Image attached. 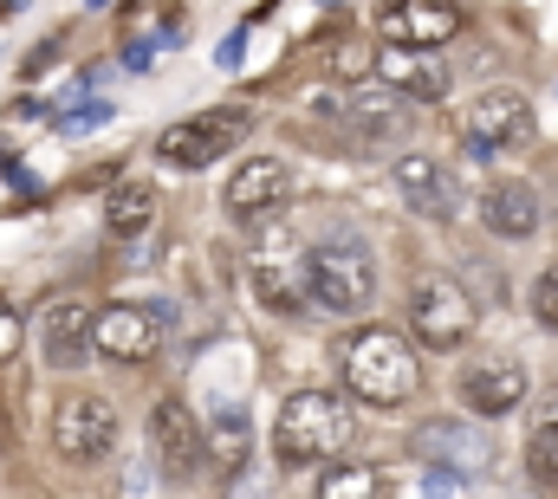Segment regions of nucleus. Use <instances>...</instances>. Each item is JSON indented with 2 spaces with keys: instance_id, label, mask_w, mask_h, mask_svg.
I'll return each instance as SVG.
<instances>
[{
  "instance_id": "1",
  "label": "nucleus",
  "mask_w": 558,
  "mask_h": 499,
  "mask_svg": "<svg viewBox=\"0 0 558 499\" xmlns=\"http://www.w3.org/2000/svg\"><path fill=\"white\" fill-rule=\"evenodd\" d=\"M351 441H357V415H351L344 395H331V389H299V395H286V409H279V422H274V461L286 474H299V467H331Z\"/></svg>"
},
{
  "instance_id": "2",
  "label": "nucleus",
  "mask_w": 558,
  "mask_h": 499,
  "mask_svg": "<svg viewBox=\"0 0 558 499\" xmlns=\"http://www.w3.org/2000/svg\"><path fill=\"white\" fill-rule=\"evenodd\" d=\"M331 357H338L344 389H351L357 402H371V409H397V402H410L416 382H422V364H416V351H410V338L390 331V325H364V331H351Z\"/></svg>"
},
{
  "instance_id": "3",
  "label": "nucleus",
  "mask_w": 558,
  "mask_h": 499,
  "mask_svg": "<svg viewBox=\"0 0 558 499\" xmlns=\"http://www.w3.org/2000/svg\"><path fill=\"white\" fill-rule=\"evenodd\" d=\"M312 305L331 312V318H357L377 305V259L364 241L351 234H331L312 247Z\"/></svg>"
},
{
  "instance_id": "4",
  "label": "nucleus",
  "mask_w": 558,
  "mask_h": 499,
  "mask_svg": "<svg viewBox=\"0 0 558 499\" xmlns=\"http://www.w3.org/2000/svg\"><path fill=\"white\" fill-rule=\"evenodd\" d=\"M118 435H124V422H118L111 395L78 389V395L52 402V454L65 467H105L118 454Z\"/></svg>"
},
{
  "instance_id": "5",
  "label": "nucleus",
  "mask_w": 558,
  "mask_h": 499,
  "mask_svg": "<svg viewBox=\"0 0 558 499\" xmlns=\"http://www.w3.org/2000/svg\"><path fill=\"white\" fill-rule=\"evenodd\" d=\"M254 130V111L247 105H221V111H202V118H182L156 136V156L169 169H215L228 149H241Z\"/></svg>"
},
{
  "instance_id": "6",
  "label": "nucleus",
  "mask_w": 558,
  "mask_h": 499,
  "mask_svg": "<svg viewBox=\"0 0 558 499\" xmlns=\"http://www.w3.org/2000/svg\"><path fill=\"white\" fill-rule=\"evenodd\" d=\"M247 279H254L260 305H274V312H299V305L312 299V247H299L286 228H267V234H254Z\"/></svg>"
},
{
  "instance_id": "7",
  "label": "nucleus",
  "mask_w": 558,
  "mask_h": 499,
  "mask_svg": "<svg viewBox=\"0 0 558 499\" xmlns=\"http://www.w3.org/2000/svg\"><path fill=\"white\" fill-rule=\"evenodd\" d=\"M533 130H539L533 124V98L513 92V85L481 92V98L468 105V118H461V136H468V156H474V162H494L500 149H526Z\"/></svg>"
},
{
  "instance_id": "8",
  "label": "nucleus",
  "mask_w": 558,
  "mask_h": 499,
  "mask_svg": "<svg viewBox=\"0 0 558 499\" xmlns=\"http://www.w3.org/2000/svg\"><path fill=\"white\" fill-rule=\"evenodd\" d=\"M169 325H175V305H162V299H118V305L98 312L92 344H98L105 357H118V364H143V357L162 351Z\"/></svg>"
},
{
  "instance_id": "9",
  "label": "nucleus",
  "mask_w": 558,
  "mask_h": 499,
  "mask_svg": "<svg viewBox=\"0 0 558 499\" xmlns=\"http://www.w3.org/2000/svg\"><path fill=\"white\" fill-rule=\"evenodd\" d=\"M318 118L357 143H397V136H410V98L397 85H351L338 98H318Z\"/></svg>"
},
{
  "instance_id": "10",
  "label": "nucleus",
  "mask_w": 558,
  "mask_h": 499,
  "mask_svg": "<svg viewBox=\"0 0 558 499\" xmlns=\"http://www.w3.org/2000/svg\"><path fill=\"white\" fill-rule=\"evenodd\" d=\"M410 454H416L422 467H454V474L481 480V474L494 467V435L481 428V415H474V422H461V415H435V422H416Z\"/></svg>"
},
{
  "instance_id": "11",
  "label": "nucleus",
  "mask_w": 558,
  "mask_h": 499,
  "mask_svg": "<svg viewBox=\"0 0 558 499\" xmlns=\"http://www.w3.org/2000/svg\"><path fill=\"white\" fill-rule=\"evenodd\" d=\"M410 331H416L422 344H435V351L468 344V338H474V299H468L454 279L428 272V279L410 285Z\"/></svg>"
},
{
  "instance_id": "12",
  "label": "nucleus",
  "mask_w": 558,
  "mask_h": 499,
  "mask_svg": "<svg viewBox=\"0 0 558 499\" xmlns=\"http://www.w3.org/2000/svg\"><path fill=\"white\" fill-rule=\"evenodd\" d=\"M221 208H228V221H241V228H267V221H279V215L292 208V169H286L279 156H247V162L228 175Z\"/></svg>"
},
{
  "instance_id": "13",
  "label": "nucleus",
  "mask_w": 558,
  "mask_h": 499,
  "mask_svg": "<svg viewBox=\"0 0 558 499\" xmlns=\"http://www.w3.org/2000/svg\"><path fill=\"white\" fill-rule=\"evenodd\" d=\"M149 461L162 467V480L169 487H189V480H202V422H195V409L189 402H175V395H162L156 409H149Z\"/></svg>"
},
{
  "instance_id": "14",
  "label": "nucleus",
  "mask_w": 558,
  "mask_h": 499,
  "mask_svg": "<svg viewBox=\"0 0 558 499\" xmlns=\"http://www.w3.org/2000/svg\"><path fill=\"white\" fill-rule=\"evenodd\" d=\"M390 182H397V195L416 208L422 221H454L461 215V182H454V169L441 162V156H428V149H403L397 162H390Z\"/></svg>"
},
{
  "instance_id": "15",
  "label": "nucleus",
  "mask_w": 558,
  "mask_h": 499,
  "mask_svg": "<svg viewBox=\"0 0 558 499\" xmlns=\"http://www.w3.org/2000/svg\"><path fill=\"white\" fill-rule=\"evenodd\" d=\"M526 395H533V376H526L520 357H474V364L461 370V402H468L481 422H500V415L526 409Z\"/></svg>"
},
{
  "instance_id": "16",
  "label": "nucleus",
  "mask_w": 558,
  "mask_h": 499,
  "mask_svg": "<svg viewBox=\"0 0 558 499\" xmlns=\"http://www.w3.org/2000/svg\"><path fill=\"white\" fill-rule=\"evenodd\" d=\"M202 461H208V474L221 487H234L247 474V461H254V415L241 402H221V409L202 415Z\"/></svg>"
},
{
  "instance_id": "17",
  "label": "nucleus",
  "mask_w": 558,
  "mask_h": 499,
  "mask_svg": "<svg viewBox=\"0 0 558 499\" xmlns=\"http://www.w3.org/2000/svg\"><path fill=\"white\" fill-rule=\"evenodd\" d=\"M377 78L397 85L410 105H441V98H448V65H441L435 46H403V39H390V46L377 52Z\"/></svg>"
},
{
  "instance_id": "18",
  "label": "nucleus",
  "mask_w": 558,
  "mask_h": 499,
  "mask_svg": "<svg viewBox=\"0 0 558 499\" xmlns=\"http://www.w3.org/2000/svg\"><path fill=\"white\" fill-rule=\"evenodd\" d=\"M92 325H98L92 299H52L46 318H39V351H46V364H52V370H78V364L98 351V344H92Z\"/></svg>"
},
{
  "instance_id": "19",
  "label": "nucleus",
  "mask_w": 558,
  "mask_h": 499,
  "mask_svg": "<svg viewBox=\"0 0 558 499\" xmlns=\"http://www.w3.org/2000/svg\"><path fill=\"white\" fill-rule=\"evenodd\" d=\"M377 33L403 39V46H448L461 33V7L454 0H384L377 7Z\"/></svg>"
},
{
  "instance_id": "20",
  "label": "nucleus",
  "mask_w": 558,
  "mask_h": 499,
  "mask_svg": "<svg viewBox=\"0 0 558 499\" xmlns=\"http://www.w3.org/2000/svg\"><path fill=\"white\" fill-rule=\"evenodd\" d=\"M481 228L500 241H533L539 234V188L533 182H487L481 188Z\"/></svg>"
},
{
  "instance_id": "21",
  "label": "nucleus",
  "mask_w": 558,
  "mask_h": 499,
  "mask_svg": "<svg viewBox=\"0 0 558 499\" xmlns=\"http://www.w3.org/2000/svg\"><path fill=\"white\" fill-rule=\"evenodd\" d=\"M526 474L533 487H558V382H546L526 409Z\"/></svg>"
},
{
  "instance_id": "22",
  "label": "nucleus",
  "mask_w": 558,
  "mask_h": 499,
  "mask_svg": "<svg viewBox=\"0 0 558 499\" xmlns=\"http://www.w3.org/2000/svg\"><path fill=\"white\" fill-rule=\"evenodd\" d=\"M149 221H156V188H143V182H124L105 202V234L111 241H137V234H149Z\"/></svg>"
},
{
  "instance_id": "23",
  "label": "nucleus",
  "mask_w": 558,
  "mask_h": 499,
  "mask_svg": "<svg viewBox=\"0 0 558 499\" xmlns=\"http://www.w3.org/2000/svg\"><path fill=\"white\" fill-rule=\"evenodd\" d=\"M325 72H338V78H371V72H377V46H364V39H331Z\"/></svg>"
},
{
  "instance_id": "24",
  "label": "nucleus",
  "mask_w": 558,
  "mask_h": 499,
  "mask_svg": "<svg viewBox=\"0 0 558 499\" xmlns=\"http://www.w3.org/2000/svg\"><path fill=\"white\" fill-rule=\"evenodd\" d=\"M318 494H384V474H371V467H331L325 480H318Z\"/></svg>"
},
{
  "instance_id": "25",
  "label": "nucleus",
  "mask_w": 558,
  "mask_h": 499,
  "mask_svg": "<svg viewBox=\"0 0 558 499\" xmlns=\"http://www.w3.org/2000/svg\"><path fill=\"white\" fill-rule=\"evenodd\" d=\"M526 305H533V318H539L546 331H558V266H553V272H539V279H533Z\"/></svg>"
},
{
  "instance_id": "26",
  "label": "nucleus",
  "mask_w": 558,
  "mask_h": 499,
  "mask_svg": "<svg viewBox=\"0 0 558 499\" xmlns=\"http://www.w3.org/2000/svg\"><path fill=\"white\" fill-rule=\"evenodd\" d=\"M98 124H111V105H105V98H92V105H72V111L59 118V130H65V136H85V130H98Z\"/></svg>"
},
{
  "instance_id": "27",
  "label": "nucleus",
  "mask_w": 558,
  "mask_h": 499,
  "mask_svg": "<svg viewBox=\"0 0 558 499\" xmlns=\"http://www.w3.org/2000/svg\"><path fill=\"white\" fill-rule=\"evenodd\" d=\"M20 344H26V318L0 299V364H7V357H20Z\"/></svg>"
},
{
  "instance_id": "28",
  "label": "nucleus",
  "mask_w": 558,
  "mask_h": 499,
  "mask_svg": "<svg viewBox=\"0 0 558 499\" xmlns=\"http://www.w3.org/2000/svg\"><path fill=\"white\" fill-rule=\"evenodd\" d=\"M241 46H247V26H234V33L221 39V52H215V59H221V72H234V65H241Z\"/></svg>"
},
{
  "instance_id": "29",
  "label": "nucleus",
  "mask_w": 558,
  "mask_h": 499,
  "mask_svg": "<svg viewBox=\"0 0 558 499\" xmlns=\"http://www.w3.org/2000/svg\"><path fill=\"white\" fill-rule=\"evenodd\" d=\"M149 65H156V46H131V52H124V72H149Z\"/></svg>"
}]
</instances>
